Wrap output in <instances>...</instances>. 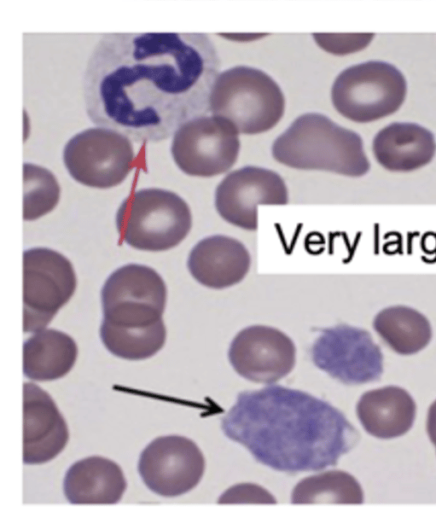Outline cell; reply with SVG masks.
<instances>
[{"label":"cell","instance_id":"obj_1","mask_svg":"<svg viewBox=\"0 0 436 512\" xmlns=\"http://www.w3.org/2000/svg\"><path fill=\"white\" fill-rule=\"evenodd\" d=\"M216 67L203 34L106 33L84 69L87 115L136 143L166 139L208 104Z\"/></svg>","mask_w":436,"mask_h":512},{"label":"cell","instance_id":"obj_2","mask_svg":"<svg viewBox=\"0 0 436 512\" xmlns=\"http://www.w3.org/2000/svg\"><path fill=\"white\" fill-rule=\"evenodd\" d=\"M221 428L258 462L290 474L336 465L360 438L325 400L279 385L239 393Z\"/></svg>","mask_w":436,"mask_h":512},{"label":"cell","instance_id":"obj_3","mask_svg":"<svg viewBox=\"0 0 436 512\" xmlns=\"http://www.w3.org/2000/svg\"><path fill=\"white\" fill-rule=\"evenodd\" d=\"M274 159L290 168L361 177L370 169L362 138L320 113L297 117L272 145Z\"/></svg>","mask_w":436,"mask_h":512},{"label":"cell","instance_id":"obj_4","mask_svg":"<svg viewBox=\"0 0 436 512\" xmlns=\"http://www.w3.org/2000/svg\"><path fill=\"white\" fill-rule=\"evenodd\" d=\"M208 107L213 115L230 121L241 134L272 129L285 111V97L266 72L239 65L218 74L212 84Z\"/></svg>","mask_w":436,"mask_h":512},{"label":"cell","instance_id":"obj_5","mask_svg":"<svg viewBox=\"0 0 436 512\" xmlns=\"http://www.w3.org/2000/svg\"><path fill=\"white\" fill-rule=\"evenodd\" d=\"M116 226L131 247L159 252L180 244L192 226L188 204L176 193L147 188L128 196L116 214Z\"/></svg>","mask_w":436,"mask_h":512},{"label":"cell","instance_id":"obj_6","mask_svg":"<svg viewBox=\"0 0 436 512\" xmlns=\"http://www.w3.org/2000/svg\"><path fill=\"white\" fill-rule=\"evenodd\" d=\"M407 83L391 63L369 60L345 68L335 78L331 101L336 111L356 123L385 118L402 106Z\"/></svg>","mask_w":436,"mask_h":512},{"label":"cell","instance_id":"obj_7","mask_svg":"<svg viewBox=\"0 0 436 512\" xmlns=\"http://www.w3.org/2000/svg\"><path fill=\"white\" fill-rule=\"evenodd\" d=\"M167 289L151 267L127 264L106 279L101 290L103 321L125 328H145L163 320Z\"/></svg>","mask_w":436,"mask_h":512},{"label":"cell","instance_id":"obj_8","mask_svg":"<svg viewBox=\"0 0 436 512\" xmlns=\"http://www.w3.org/2000/svg\"><path fill=\"white\" fill-rule=\"evenodd\" d=\"M77 285L71 262L43 247L23 253V331L44 329L73 296Z\"/></svg>","mask_w":436,"mask_h":512},{"label":"cell","instance_id":"obj_9","mask_svg":"<svg viewBox=\"0 0 436 512\" xmlns=\"http://www.w3.org/2000/svg\"><path fill=\"white\" fill-rule=\"evenodd\" d=\"M63 160L68 173L80 184L107 189L128 176L134 150L128 137L113 129L89 128L66 143Z\"/></svg>","mask_w":436,"mask_h":512},{"label":"cell","instance_id":"obj_10","mask_svg":"<svg viewBox=\"0 0 436 512\" xmlns=\"http://www.w3.org/2000/svg\"><path fill=\"white\" fill-rule=\"evenodd\" d=\"M239 134L225 118L215 115L195 117L176 130L171 154L178 168L187 175H220L237 161Z\"/></svg>","mask_w":436,"mask_h":512},{"label":"cell","instance_id":"obj_11","mask_svg":"<svg viewBox=\"0 0 436 512\" xmlns=\"http://www.w3.org/2000/svg\"><path fill=\"white\" fill-rule=\"evenodd\" d=\"M311 355L319 369L347 385L377 381L383 373V355L370 333L347 324L322 330Z\"/></svg>","mask_w":436,"mask_h":512},{"label":"cell","instance_id":"obj_12","mask_svg":"<svg viewBox=\"0 0 436 512\" xmlns=\"http://www.w3.org/2000/svg\"><path fill=\"white\" fill-rule=\"evenodd\" d=\"M205 470L199 447L179 435L161 436L142 451L138 471L145 485L164 497H176L195 488Z\"/></svg>","mask_w":436,"mask_h":512},{"label":"cell","instance_id":"obj_13","mask_svg":"<svg viewBox=\"0 0 436 512\" xmlns=\"http://www.w3.org/2000/svg\"><path fill=\"white\" fill-rule=\"evenodd\" d=\"M288 190L276 172L255 166L232 171L218 184L215 206L228 223L245 230L258 227L259 204L285 205Z\"/></svg>","mask_w":436,"mask_h":512},{"label":"cell","instance_id":"obj_14","mask_svg":"<svg viewBox=\"0 0 436 512\" xmlns=\"http://www.w3.org/2000/svg\"><path fill=\"white\" fill-rule=\"evenodd\" d=\"M228 357L240 376L253 382L272 384L292 371L296 348L282 331L253 325L242 329L234 337Z\"/></svg>","mask_w":436,"mask_h":512},{"label":"cell","instance_id":"obj_15","mask_svg":"<svg viewBox=\"0 0 436 512\" xmlns=\"http://www.w3.org/2000/svg\"><path fill=\"white\" fill-rule=\"evenodd\" d=\"M69 439L67 423L52 397L34 383L23 385V462L55 458Z\"/></svg>","mask_w":436,"mask_h":512},{"label":"cell","instance_id":"obj_16","mask_svg":"<svg viewBox=\"0 0 436 512\" xmlns=\"http://www.w3.org/2000/svg\"><path fill=\"white\" fill-rule=\"evenodd\" d=\"M187 266L200 284L224 289L244 279L251 266V256L239 240L214 235L202 239L192 248Z\"/></svg>","mask_w":436,"mask_h":512},{"label":"cell","instance_id":"obj_17","mask_svg":"<svg viewBox=\"0 0 436 512\" xmlns=\"http://www.w3.org/2000/svg\"><path fill=\"white\" fill-rule=\"evenodd\" d=\"M377 162L392 172H410L429 164L436 153L433 133L416 123H391L374 137Z\"/></svg>","mask_w":436,"mask_h":512},{"label":"cell","instance_id":"obj_18","mask_svg":"<svg viewBox=\"0 0 436 512\" xmlns=\"http://www.w3.org/2000/svg\"><path fill=\"white\" fill-rule=\"evenodd\" d=\"M63 487L72 504H114L121 500L127 483L116 462L92 456L75 462L67 470Z\"/></svg>","mask_w":436,"mask_h":512},{"label":"cell","instance_id":"obj_19","mask_svg":"<svg viewBox=\"0 0 436 512\" xmlns=\"http://www.w3.org/2000/svg\"><path fill=\"white\" fill-rule=\"evenodd\" d=\"M357 416L372 436L391 439L404 435L412 427L416 404L403 388L386 386L364 393L357 404Z\"/></svg>","mask_w":436,"mask_h":512},{"label":"cell","instance_id":"obj_20","mask_svg":"<svg viewBox=\"0 0 436 512\" xmlns=\"http://www.w3.org/2000/svg\"><path fill=\"white\" fill-rule=\"evenodd\" d=\"M77 354V344L68 334L39 330L23 344V373L35 381L62 378L74 366Z\"/></svg>","mask_w":436,"mask_h":512},{"label":"cell","instance_id":"obj_21","mask_svg":"<svg viewBox=\"0 0 436 512\" xmlns=\"http://www.w3.org/2000/svg\"><path fill=\"white\" fill-rule=\"evenodd\" d=\"M374 329L397 353L410 355L424 349L432 337L429 320L407 306H392L381 310L374 318Z\"/></svg>","mask_w":436,"mask_h":512},{"label":"cell","instance_id":"obj_22","mask_svg":"<svg viewBox=\"0 0 436 512\" xmlns=\"http://www.w3.org/2000/svg\"><path fill=\"white\" fill-rule=\"evenodd\" d=\"M363 501L359 482L351 474L340 470L321 472L302 479L291 496L293 504H361Z\"/></svg>","mask_w":436,"mask_h":512},{"label":"cell","instance_id":"obj_23","mask_svg":"<svg viewBox=\"0 0 436 512\" xmlns=\"http://www.w3.org/2000/svg\"><path fill=\"white\" fill-rule=\"evenodd\" d=\"M100 338L109 352L127 360H143L155 355L165 344L163 320L145 328H125L102 320Z\"/></svg>","mask_w":436,"mask_h":512},{"label":"cell","instance_id":"obj_24","mask_svg":"<svg viewBox=\"0 0 436 512\" xmlns=\"http://www.w3.org/2000/svg\"><path fill=\"white\" fill-rule=\"evenodd\" d=\"M60 199V186L48 169L23 164V219L36 220L51 212Z\"/></svg>","mask_w":436,"mask_h":512},{"label":"cell","instance_id":"obj_25","mask_svg":"<svg viewBox=\"0 0 436 512\" xmlns=\"http://www.w3.org/2000/svg\"><path fill=\"white\" fill-rule=\"evenodd\" d=\"M372 33H314L315 43L327 53L344 56L365 49L373 40Z\"/></svg>","mask_w":436,"mask_h":512},{"label":"cell","instance_id":"obj_26","mask_svg":"<svg viewBox=\"0 0 436 512\" xmlns=\"http://www.w3.org/2000/svg\"><path fill=\"white\" fill-rule=\"evenodd\" d=\"M277 501L265 488L252 483H241L230 487L218 500V503H263L275 504Z\"/></svg>","mask_w":436,"mask_h":512},{"label":"cell","instance_id":"obj_27","mask_svg":"<svg viewBox=\"0 0 436 512\" xmlns=\"http://www.w3.org/2000/svg\"><path fill=\"white\" fill-rule=\"evenodd\" d=\"M220 37H223L227 40L233 41V42H252L257 41L259 39H262L268 34L266 33H222L218 34Z\"/></svg>","mask_w":436,"mask_h":512},{"label":"cell","instance_id":"obj_28","mask_svg":"<svg viewBox=\"0 0 436 512\" xmlns=\"http://www.w3.org/2000/svg\"><path fill=\"white\" fill-rule=\"evenodd\" d=\"M426 429L431 442L436 447V400L429 407Z\"/></svg>","mask_w":436,"mask_h":512}]
</instances>
